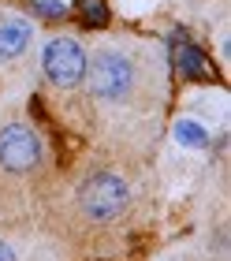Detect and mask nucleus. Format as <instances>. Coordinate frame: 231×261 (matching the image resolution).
Wrapping results in <instances>:
<instances>
[{
    "mask_svg": "<svg viewBox=\"0 0 231 261\" xmlns=\"http://www.w3.org/2000/svg\"><path fill=\"white\" fill-rule=\"evenodd\" d=\"M86 82H90V93L101 101H119L127 97L131 86H135V64L127 60L123 53H97L93 60H86Z\"/></svg>",
    "mask_w": 231,
    "mask_h": 261,
    "instance_id": "1",
    "label": "nucleus"
},
{
    "mask_svg": "<svg viewBox=\"0 0 231 261\" xmlns=\"http://www.w3.org/2000/svg\"><path fill=\"white\" fill-rule=\"evenodd\" d=\"M127 183L112 172H97L79 187V205L82 213H90L93 220H112L116 213L127 209Z\"/></svg>",
    "mask_w": 231,
    "mask_h": 261,
    "instance_id": "2",
    "label": "nucleus"
},
{
    "mask_svg": "<svg viewBox=\"0 0 231 261\" xmlns=\"http://www.w3.org/2000/svg\"><path fill=\"white\" fill-rule=\"evenodd\" d=\"M41 67H45L48 82H56V86H75V82L86 79V53L71 38H53L41 53Z\"/></svg>",
    "mask_w": 231,
    "mask_h": 261,
    "instance_id": "3",
    "label": "nucleus"
},
{
    "mask_svg": "<svg viewBox=\"0 0 231 261\" xmlns=\"http://www.w3.org/2000/svg\"><path fill=\"white\" fill-rule=\"evenodd\" d=\"M38 161H41V146L30 127L8 123L0 130V168L4 172H30Z\"/></svg>",
    "mask_w": 231,
    "mask_h": 261,
    "instance_id": "4",
    "label": "nucleus"
},
{
    "mask_svg": "<svg viewBox=\"0 0 231 261\" xmlns=\"http://www.w3.org/2000/svg\"><path fill=\"white\" fill-rule=\"evenodd\" d=\"M30 45V22L22 19H0V60H15Z\"/></svg>",
    "mask_w": 231,
    "mask_h": 261,
    "instance_id": "5",
    "label": "nucleus"
},
{
    "mask_svg": "<svg viewBox=\"0 0 231 261\" xmlns=\"http://www.w3.org/2000/svg\"><path fill=\"white\" fill-rule=\"evenodd\" d=\"M172 56H175V67L183 71L187 79H201V75H205V60H201V53L194 49V45H187V41H175Z\"/></svg>",
    "mask_w": 231,
    "mask_h": 261,
    "instance_id": "6",
    "label": "nucleus"
},
{
    "mask_svg": "<svg viewBox=\"0 0 231 261\" xmlns=\"http://www.w3.org/2000/svg\"><path fill=\"white\" fill-rule=\"evenodd\" d=\"M175 142H183L190 149H201V146H209V130H205L198 120H179L175 123Z\"/></svg>",
    "mask_w": 231,
    "mask_h": 261,
    "instance_id": "7",
    "label": "nucleus"
},
{
    "mask_svg": "<svg viewBox=\"0 0 231 261\" xmlns=\"http://www.w3.org/2000/svg\"><path fill=\"white\" fill-rule=\"evenodd\" d=\"M30 8L38 11V15H45V19H60L64 15V4H60V0H30Z\"/></svg>",
    "mask_w": 231,
    "mask_h": 261,
    "instance_id": "8",
    "label": "nucleus"
},
{
    "mask_svg": "<svg viewBox=\"0 0 231 261\" xmlns=\"http://www.w3.org/2000/svg\"><path fill=\"white\" fill-rule=\"evenodd\" d=\"M82 8H86V22H90V27H101V22L108 19L101 0H82Z\"/></svg>",
    "mask_w": 231,
    "mask_h": 261,
    "instance_id": "9",
    "label": "nucleus"
},
{
    "mask_svg": "<svg viewBox=\"0 0 231 261\" xmlns=\"http://www.w3.org/2000/svg\"><path fill=\"white\" fill-rule=\"evenodd\" d=\"M0 261H15V250H11L8 243H0Z\"/></svg>",
    "mask_w": 231,
    "mask_h": 261,
    "instance_id": "10",
    "label": "nucleus"
}]
</instances>
